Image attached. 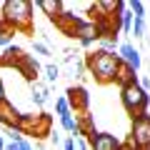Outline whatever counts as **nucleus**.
I'll list each match as a JSON object with an SVG mask.
<instances>
[{
	"mask_svg": "<svg viewBox=\"0 0 150 150\" xmlns=\"http://www.w3.org/2000/svg\"><path fill=\"white\" fill-rule=\"evenodd\" d=\"M118 53H108V50L98 48L95 53H90L85 58V68L88 73L95 78L98 83H115V70H118Z\"/></svg>",
	"mask_w": 150,
	"mask_h": 150,
	"instance_id": "f257e3e1",
	"label": "nucleus"
},
{
	"mask_svg": "<svg viewBox=\"0 0 150 150\" xmlns=\"http://www.w3.org/2000/svg\"><path fill=\"white\" fill-rule=\"evenodd\" d=\"M0 18L10 30L28 33L33 25V3H28V0H5Z\"/></svg>",
	"mask_w": 150,
	"mask_h": 150,
	"instance_id": "f03ea898",
	"label": "nucleus"
},
{
	"mask_svg": "<svg viewBox=\"0 0 150 150\" xmlns=\"http://www.w3.org/2000/svg\"><path fill=\"white\" fill-rule=\"evenodd\" d=\"M120 103H123L125 112H130L133 118H138V115H145V112H148L150 93H145L138 83H133V85L120 88Z\"/></svg>",
	"mask_w": 150,
	"mask_h": 150,
	"instance_id": "7ed1b4c3",
	"label": "nucleus"
},
{
	"mask_svg": "<svg viewBox=\"0 0 150 150\" xmlns=\"http://www.w3.org/2000/svg\"><path fill=\"white\" fill-rule=\"evenodd\" d=\"M20 133L30 135V138H50L53 120L45 112H40V115H23L20 118Z\"/></svg>",
	"mask_w": 150,
	"mask_h": 150,
	"instance_id": "20e7f679",
	"label": "nucleus"
},
{
	"mask_svg": "<svg viewBox=\"0 0 150 150\" xmlns=\"http://www.w3.org/2000/svg\"><path fill=\"white\" fill-rule=\"evenodd\" d=\"M128 143L135 150H150V112L133 118V128H130Z\"/></svg>",
	"mask_w": 150,
	"mask_h": 150,
	"instance_id": "39448f33",
	"label": "nucleus"
},
{
	"mask_svg": "<svg viewBox=\"0 0 150 150\" xmlns=\"http://www.w3.org/2000/svg\"><path fill=\"white\" fill-rule=\"evenodd\" d=\"M88 143H90V150H120L123 145L112 133H93Z\"/></svg>",
	"mask_w": 150,
	"mask_h": 150,
	"instance_id": "423d86ee",
	"label": "nucleus"
},
{
	"mask_svg": "<svg viewBox=\"0 0 150 150\" xmlns=\"http://www.w3.org/2000/svg\"><path fill=\"white\" fill-rule=\"evenodd\" d=\"M68 103H70V110H78V112H88V105H90V95L83 85L78 88H68Z\"/></svg>",
	"mask_w": 150,
	"mask_h": 150,
	"instance_id": "0eeeda50",
	"label": "nucleus"
},
{
	"mask_svg": "<svg viewBox=\"0 0 150 150\" xmlns=\"http://www.w3.org/2000/svg\"><path fill=\"white\" fill-rule=\"evenodd\" d=\"M20 118H23V112H18V108L13 105L10 100H3V103H0V123L5 125L8 130L20 128Z\"/></svg>",
	"mask_w": 150,
	"mask_h": 150,
	"instance_id": "6e6552de",
	"label": "nucleus"
},
{
	"mask_svg": "<svg viewBox=\"0 0 150 150\" xmlns=\"http://www.w3.org/2000/svg\"><path fill=\"white\" fill-rule=\"evenodd\" d=\"M118 58L123 60V63H128L130 68L138 73L140 70V65H143V58H140V50L135 48L133 43H120L118 45Z\"/></svg>",
	"mask_w": 150,
	"mask_h": 150,
	"instance_id": "1a4fd4ad",
	"label": "nucleus"
},
{
	"mask_svg": "<svg viewBox=\"0 0 150 150\" xmlns=\"http://www.w3.org/2000/svg\"><path fill=\"white\" fill-rule=\"evenodd\" d=\"M18 73L25 78V80H30V83H35L38 80V73H40V63H38L33 55H23L20 60H18Z\"/></svg>",
	"mask_w": 150,
	"mask_h": 150,
	"instance_id": "9d476101",
	"label": "nucleus"
},
{
	"mask_svg": "<svg viewBox=\"0 0 150 150\" xmlns=\"http://www.w3.org/2000/svg\"><path fill=\"white\" fill-rule=\"evenodd\" d=\"M53 23H55V28H58V30H63L65 35L73 38L75 30H78V25L83 23V18H78V15H73V13H65V10H63V15H58Z\"/></svg>",
	"mask_w": 150,
	"mask_h": 150,
	"instance_id": "9b49d317",
	"label": "nucleus"
},
{
	"mask_svg": "<svg viewBox=\"0 0 150 150\" xmlns=\"http://www.w3.org/2000/svg\"><path fill=\"white\" fill-rule=\"evenodd\" d=\"M73 38H78V43H83V40H100V28H98V23H93V20H83L80 25H78V30H75V35Z\"/></svg>",
	"mask_w": 150,
	"mask_h": 150,
	"instance_id": "f8f14e48",
	"label": "nucleus"
},
{
	"mask_svg": "<svg viewBox=\"0 0 150 150\" xmlns=\"http://www.w3.org/2000/svg\"><path fill=\"white\" fill-rule=\"evenodd\" d=\"M115 83H118L120 88L133 85V83H138V73H135L128 63H123V60H120V63H118V70H115Z\"/></svg>",
	"mask_w": 150,
	"mask_h": 150,
	"instance_id": "ddd939ff",
	"label": "nucleus"
},
{
	"mask_svg": "<svg viewBox=\"0 0 150 150\" xmlns=\"http://www.w3.org/2000/svg\"><path fill=\"white\" fill-rule=\"evenodd\" d=\"M35 5L40 8V10H43L50 20H55L58 15H63V10H65V5L60 3V0H38Z\"/></svg>",
	"mask_w": 150,
	"mask_h": 150,
	"instance_id": "4468645a",
	"label": "nucleus"
},
{
	"mask_svg": "<svg viewBox=\"0 0 150 150\" xmlns=\"http://www.w3.org/2000/svg\"><path fill=\"white\" fill-rule=\"evenodd\" d=\"M30 95H33V103H35L38 108H43L45 103H48V98H50V90L43 85V83H30Z\"/></svg>",
	"mask_w": 150,
	"mask_h": 150,
	"instance_id": "2eb2a0df",
	"label": "nucleus"
},
{
	"mask_svg": "<svg viewBox=\"0 0 150 150\" xmlns=\"http://www.w3.org/2000/svg\"><path fill=\"white\" fill-rule=\"evenodd\" d=\"M60 128H63L65 133H73V138H75V135H78V118L63 115V118H60Z\"/></svg>",
	"mask_w": 150,
	"mask_h": 150,
	"instance_id": "dca6fc26",
	"label": "nucleus"
},
{
	"mask_svg": "<svg viewBox=\"0 0 150 150\" xmlns=\"http://www.w3.org/2000/svg\"><path fill=\"white\" fill-rule=\"evenodd\" d=\"M55 112H58V118L70 115V103H68V98H58V100H55Z\"/></svg>",
	"mask_w": 150,
	"mask_h": 150,
	"instance_id": "f3484780",
	"label": "nucleus"
},
{
	"mask_svg": "<svg viewBox=\"0 0 150 150\" xmlns=\"http://www.w3.org/2000/svg\"><path fill=\"white\" fill-rule=\"evenodd\" d=\"M128 10L133 13L135 18H143V20H145V5L140 3V0H130V3H128Z\"/></svg>",
	"mask_w": 150,
	"mask_h": 150,
	"instance_id": "a211bd4d",
	"label": "nucleus"
},
{
	"mask_svg": "<svg viewBox=\"0 0 150 150\" xmlns=\"http://www.w3.org/2000/svg\"><path fill=\"white\" fill-rule=\"evenodd\" d=\"M130 33H133L138 40L145 38V20H143V18H135V20H133V30H130Z\"/></svg>",
	"mask_w": 150,
	"mask_h": 150,
	"instance_id": "6ab92c4d",
	"label": "nucleus"
},
{
	"mask_svg": "<svg viewBox=\"0 0 150 150\" xmlns=\"http://www.w3.org/2000/svg\"><path fill=\"white\" fill-rule=\"evenodd\" d=\"M58 78H60V68H58V65H53V63L45 65V80H48V83H55Z\"/></svg>",
	"mask_w": 150,
	"mask_h": 150,
	"instance_id": "aec40b11",
	"label": "nucleus"
},
{
	"mask_svg": "<svg viewBox=\"0 0 150 150\" xmlns=\"http://www.w3.org/2000/svg\"><path fill=\"white\" fill-rule=\"evenodd\" d=\"M33 50H35L38 55H45V58L50 55V48H48V45L43 43V40H35V43H33Z\"/></svg>",
	"mask_w": 150,
	"mask_h": 150,
	"instance_id": "412c9836",
	"label": "nucleus"
},
{
	"mask_svg": "<svg viewBox=\"0 0 150 150\" xmlns=\"http://www.w3.org/2000/svg\"><path fill=\"white\" fill-rule=\"evenodd\" d=\"M75 150H90V143H88V138H83V135H75Z\"/></svg>",
	"mask_w": 150,
	"mask_h": 150,
	"instance_id": "4be33fe9",
	"label": "nucleus"
},
{
	"mask_svg": "<svg viewBox=\"0 0 150 150\" xmlns=\"http://www.w3.org/2000/svg\"><path fill=\"white\" fill-rule=\"evenodd\" d=\"M138 85L143 88L145 93H150V75H148V78H138Z\"/></svg>",
	"mask_w": 150,
	"mask_h": 150,
	"instance_id": "5701e85b",
	"label": "nucleus"
},
{
	"mask_svg": "<svg viewBox=\"0 0 150 150\" xmlns=\"http://www.w3.org/2000/svg\"><path fill=\"white\" fill-rule=\"evenodd\" d=\"M18 145H20V150H35V148H33L30 143H28V138H25V135H23V138L18 140Z\"/></svg>",
	"mask_w": 150,
	"mask_h": 150,
	"instance_id": "b1692460",
	"label": "nucleus"
},
{
	"mask_svg": "<svg viewBox=\"0 0 150 150\" xmlns=\"http://www.w3.org/2000/svg\"><path fill=\"white\" fill-rule=\"evenodd\" d=\"M50 143H53V145H63V138H60V133H55V130H53V133H50Z\"/></svg>",
	"mask_w": 150,
	"mask_h": 150,
	"instance_id": "393cba45",
	"label": "nucleus"
},
{
	"mask_svg": "<svg viewBox=\"0 0 150 150\" xmlns=\"http://www.w3.org/2000/svg\"><path fill=\"white\" fill-rule=\"evenodd\" d=\"M63 150H75V140H73V135H70V138L63 143Z\"/></svg>",
	"mask_w": 150,
	"mask_h": 150,
	"instance_id": "a878e982",
	"label": "nucleus"
},
{
	"mask_svg": "<svg viewBox=\"0 0 150 150\" xmlns=\"http://www.w3.org/2000/svg\"><path fill=\"white\" fill-rule=\"evenodd\" d=\"M3 100H8V98H5V83H3V78H0V103Z\"/></svg>",
	"mask_w": 150,
	"mask_h": 150,
	"instance_id": "bb28decb",
	"label": "nucleus"
},
{
	"mask_svg": "<svg viewBox=\"0 0 150 150\" xmlns=\"http://www.w3.org/2000/svg\"><path fill=\"white\" fill-rule=\"evenodd\" d=\"M5 150H20V145H18V143H8Z\"/></svg>",
	"mask_w": 150,
	"mask_h": 150,
	"instance_id": "cd10ccee",
	"label": "nucleus"
},
{
	"mask_svg": "<svg viewBox=\"0 0 150 150\" xmlns=\"http://www.w3.org/2000/svg\"><path fill=\"white\" fill-rule=\"evenodd\" d=\"M8 148V143H5V138H3V133H0V150H5Z\"/></svg>",
	"mask_w": 150,
	"mask_h": 150,
	"instance_id": "c85d7f7f",
	"label": "nucleus"
},
{
	"mask_svg": "<svg viewBox=\"0 0 150 150\" xmlns=\"http://www.w3.org/2000/svg\"><path fill=\"white\" fill-rule=\"evenodd\" d=\"M120 150H135V148H133V145L128 143V145H120Z\"/></svg>",
	"mask_w": 150,
	"mask_h": 150,
	"instance_id": "c756f323",
	"label": "nucleus"
}]
</instances>
